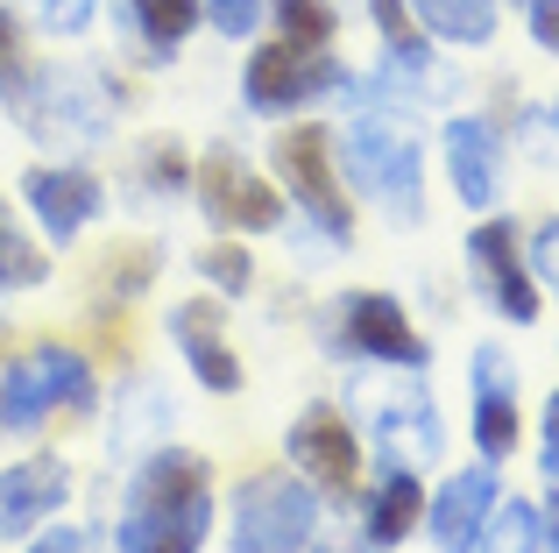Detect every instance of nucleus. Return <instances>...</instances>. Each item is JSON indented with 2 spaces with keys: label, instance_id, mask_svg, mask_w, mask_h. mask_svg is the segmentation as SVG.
<instances>
[{
  "label": "nucleus",
  "instance_id": "obj_1",
  "mask_svg": "<svg viewBox=\"0 0 559 553\" xmlns=\"http://www.w3.org/2000/svg\"><path fill=\"white\" fill-rule=\"evenodd\" d=\"M355 114L333 128V156H341V178L355 199H369L390 227H418L425 221V150L411 107H396L382 85H347Z\"/></svg>",
  "mask_w": 559,
  "mask_h": 553
},
{
  "label": "nucleus",
  "instance_id": "obj_2",
  "mask_svg": "<svg viewBox=\"0 0 559 553\" xmlns=\"http://www.w3.org/2000/svg\"><path fill=\"white\" fill-rule=\"evenodd\" d=\"M213 518H219L213 461L164 440L128 469L121 518H114V553H205Z\"/></svg>",
  "mask_w": 559,
  "mask_h": 553
},
{
  "label": "nucleus",
  "instance_id": "obj_3",
  "mask_svg": "<svg viewBox=\"0 0 559 553\" xmlns=\"http://www.w3.org/2000/svg\"><path fill=\"white\" fill-rule=\"evenodd\" d=\"M99 404V376L93 355L79 341H22L0 355V440L8 433H43L50 419H93Z\"/></svg>",
  "mask_w": 559,
  "mask_h": 553
},
{
  "label": "nucleus",
  "instance_id": "obj_4",
  "mask_svg": "<svg viewBox=\"0 0 559 553\" xmlns=\"http://www.w3.org/2000/svg\"><path fill=\"white\" fill-rule=\"evenodd\" d=\"M270 178L276 192L290 199V213H298L305 227H319L326 242H341V249H355V192H347L341 178V156H333V128L326 121H290L270 136Z\"/></svg>",
  "mask_w": 559,
  "mask_h": 553
},
{
  "label": "nucleus",
  "instance_id": "obj_5",
  "mask_svg": "<svg viewBox=\"0 0 559 553\" xmlns=\"http://www.w3.org/2000/svg\"><path fill=\"white\" fill-rule=\"evenodd\" d=\"M319 532V490L298 469H248L227 497V553H305Z\"/></svg>",
  "mask_w": 559,
  "mask_h": 553
},
{
  "label": "nucleus",
  "instance_id": "obj_6",
  "mask_svg": "<svg viewBox=\"0 0 559 553\" xmlns=\"http://www.w3.org/2000/svg\"><path fill=\"white\" fill-rule=\"evenodd\" d=\"M114 114H121V85L99 64L36 71V99H28V114H22V136L79 156V150H99V142L114 136Z\"/></svg>",
  "mask_w": 559,
  "mask_h": 553
},
{
  "label": "nucleus",
  "instance_id": "obj_7",
  "mask_svg": "<svg viewBox=\"0 0 559 553\" xmlns=\"http://www.w3.org/2000/svg\"><path fill=\"white\" fill-rule=\"evenodd\" d=\"M355 85V71L341 64L333 50H312V43H290V36H270L248 50L241 64V99L248 114H270V121H298V114H312L319 99L347 93Z\"/></svg>",
  "mask_w": 559,
  "mask_h": 553
},
{
  "label": "nucleus",
  "instance_id": "obj_8",
  "mask_svg": "<svg viewBox=\"0 0 559 553\" xmlns=\"http://www.w3.org/2000/svg\"><path fill=\"white\" fill-rule=\"evenodd\" d=\"M425 369H404V384H376V376H355L347 384V404H361V419H369L376 447L390 469H439V455H447V426H439V404L432 390L418 384Z\"/></svg>",
  "mask_w": 559,
  "mask_h": 553
},
{
  "label": "nucleus",
  "instance_id": "obj_9",
  "mask_svg": "<svg viewBox=\"0 0 559 553\" xmlns=\"http://www.w3.org/2000/svg\"><path fill=\"white\" fill-rule=\"evenodd\" d=\"M191 192H199L205 221H213L219 235H276V227L290 221V199L276 192V178L255 170L234 142H213V150L199 156Z\"/></svg>",
  "mask_w": 559,
  "mask_h": 553
},
{
  "label": "nucleus",
  "instance_id": "obj_10",
  "mask_svg": "<svg viewBox=\"0 0 559 553\" xmlns=\"http://www.w3.org/2000/svg\"><path fill=\"white\" fill-rule=\"evenodd\" d=\"M326 348L341 362L347 355L369 362V369H425V362H432L425 333L404 319V305H396L390 291H341V298H333V319H326Z\"/></svg>",
  "mask_w": 559,
  "mask_h": 553
},
{
  "label": "nucleus",
  "instance_id": "obj_11",
  "mask_svg": "<svg viewBox=\"0 0 559 553\" xmlns=\"http://www.w3.org/2000/svg\"><path fill=\"white\" fill-rule=\"evenodd\" d=\"M461 256H467L475 291L496 305V319H510V327H538L546 298H538V276H532V256H524L518 221H503V213H481L475 235L461 242Z\"/></svg>",
  "mask_w": 559,
  "mask_h": 553
},
{
  "label": "nucleus",
  "instance_id": "obj_12",
  "mask_svg": "<svg viewBox=\"0 0 559 553\" xmlns=\"http://www.w3.org/2000/svg\"><path fill=\"white\" fill-rule=\"evenodd\" d=\"M22 207H28V221H36L43 242L71 249L85 227H99V213H107V185H99L79 156H50V164L22 170Z\"/></svg>",
  "mask_w": 559,
  "mask_h": 553
},
{
  "label": "nucleus",
  "instance_id": "obj_13",
  "mask_svg": "<svg viewBox=\"0 0 559 553\" xmlns=\"http://www.w3.org/2000/svg\"><path fill=\"white\" fill-rule=\"evenodd\" d=\"M284 461L319 490V497L347 504L361 490V440H355V426H347L341 404H305V412L290 419V433H284Z\"/></svg>",
  "mask_w": 559,
  "mask_h": 553
},
{
  "label": "nucleus",
  "instance_id": "obj_14",
  "mask_svg": "<svg viewBox=\"0 0 559 553\" xmlns=\"http://www.w3.org/2000/svg\"><path fill=\"white\" fill-rule=\"evenodd\" d=\"M170 341H178L191 384H199L205 398H241L248 369H241V355H234V341H227V298H219V291H199V298L170 305Z\"/></svg>",
  "mask_w": 559,
  "mask_h": 553
},
{
  "label": "nucleus",
  "instance_id": "obj_15",
  "mask_svg": "<svg viewBox=\"0 0 559 553\" xmlns=\"http://www.w3.org/2000/svg\"><path fill=\"white\" fill-rule=\"evenodd\" d=\"M496 497H503V475H496V461H467V469H453L439 490H425V540H432L439 553H467L475 546V532L489 526Z\"/></svg>",
  "mask_w": 559,
  "mask_h": 553
},
{
  "label": "nucleus",
  "instance_id": "obj_16",
  "mask_svg": "<svg viewBox=\"0 0 559 553\" xmlns=\"http://www.w3.org/2000/svg\"><path fill=\"white\" fill-rule=\"evenodd\" d=\"M475 404H467V433H475V455L503 469L524 440V419H518V369H510L503 348H475Z\"/></svg>",
  "mask_w": 559,
  "mask_h": 553
},
{
  "label": "nucleus",
  "instance_id": "obj_17",
  "mask_svg": "<svg viewBox=\"0 0 559 553\" xmlns=\"http://www.w3.org/2000/svg\"><path fill=\"white\" fill-rule=\"evenodd\" d=\"M71 504V461L57 455H28L0 469V546H22L36 526H50Z\"/></svg>",
  "mask_w": 559,
  "mask_h": 553
},
{
  "label": "nucleus",
  "instance_id": "obj_18",
  "mask_svg": "<svg viewBox=\"0 0 559 553\" xmlns=\"http://www.w3.org/2000/svg\"><path fill=\"white\" fill-rule=\"evenodd\" d=\"M503 156H510V142L489 114H453L447 121V178H453L467 213H496V199H503Z\"/></svg>",
  "mask_w": 559,
  "mask_h": 553
},
{
  "label": "nucleus",
  "instance_id": "obj_19",
  "mask_svg": "<svg viewBox=\"0 0 559 553\" xmlns=\"http://www.w3.org/2000/svg\"><path fill=\"white\" fill-rule=\"evenodd\" d=\"M355 497H361V540L376 553H396L425 526V475L418 469H390V461H382V475L361 483Z\"/></svg>",
  "mask_w": 559,
  "mask_h": 553
},
{
  "label": "nucleus",
  "instance_id": "obj_20",
  "mask_svg": "<svg viewBox=\"0 0 559 553\" xmlns=\"http://www.w3.org/2000/svg\"><path fill=\"white\" fill-rule=\"evenodd\" d=\"M121 8V22H128V36L142 43V57H178L191 36H199V22H205V8L199 0H114Z\"/></svg>",
  "mask_w": 559,
  "mask_h": 553
},
{
  "label": "nucleus",
  "instance_id": "obj_21",
  "mask_svg": "<svg viewBox=\"0 0 559 553\" xmlns=\"http://www.w3.org/2000/svg\"><path fill=\"white\" fill-rule=\"evenodd\" d=\"M170 426H178V412H170L164 384H150V376H128L121 384V404H114V455H150V447L170 440Z\"/></svg>",
  "mask_w": 559,
  "mask_h": 553
},
{
  "label": "nucleus",
  "instance_id": "obj_22",
  "mask_svg": "<svg viewBox=\"0 0 559 553\" xmlns=\"http://www.w3.org/2000/svg\"><path fill=\"white\" fill-rule=\"evenodd\" d=\"M411 14L432 43H453V50H489L503 28V0H411Z\"/></svg>",
  "mask_w": 559,
  "mask_h": 553
},
{
  "label": "nucleus",
  "instance_id": "obj_23",
  "mask_svg": "<svg viewBox=\"0 0 559 553\" xmlns=\"http://www.w3.org/2000/svg\"><path fill=\"white\" fill-rule=\"evenodd\" d=\"M43 284H50V249H43V235L8 207V199H0V298H14V291H43Z\"/></svg>",
  "mask_w": 559,
  "mask_h": 553
},
{
  "label": "nucleus",
  "instance_id": "obj_24",
  "mask_svg": "<svg viewBox=\"0 0 559 553\" xmlns=\"http://www.w3.org/2000/svg\"><path fill=\"white\" fill-rule=\"evenodd\" d=\"M36 71L43 64H36V50H28V22L0 0V107H8L14 121H22L28 99H36Z\"/></svg>",
  "mask_w": 559,
  "mask_h": 553
},
{
  "label": "nucleus",
  "instance_id": "obj_25",
  "mask_svg": "<svg viewBox=\"0 0 559 553\" xmlns=\"http://www.w3.org/2000/svg\"><path fill=\"white\" fill-rule=\"evenodd\" d=\"M156 270H164V249H150V242H121V249L99 263V305H135V298H150Z\"/></svg>",
  "mask_w": 559,
  "mask_h": 553
},
{
  "label": "nucleus",
  "instance_id": "obj_26",
  "mask_svg": "<svg viewBox=\"0 0 559 553\" xmlns=\"http://www.w3.org/2000/svg\"><path fill=\"white\" fill-rule=\"evenodd\" d=\"M538 546H546V532H538V504L496 497L489 526L475 532V546H467V553H538Z\"/></svg>",
  "mask_w": 559,
  "mask_h": 553
},
{
  "label": "nucleus",
  "instance_id": "obj_27",
  "mask_svg": "<svg viewBox=\"0 0 559 553\" xmlns=\"http://www.w3.org/2000/svg\"><path fill=\"white\" fill-rule=\"evenodd\" d=\"M8 8L28 22V36H50V43H79L99 22V0H8Z\"/></svg>",
  "mask_w": 559,
  "mask_h": 553
},
{
  "label": "nucleus",
  "instance_id": "obj_28",
  "mask_svg": "<svg viewBox=\"0 0 559 553\" xmlns=\"http://www.w3.org/2000/svg\"><path fill=\"white\" fill-rule=\"evenodd\" d=\"M199 276H205V291H219V298H241V291H255V256H248V242L241 235H227V242H205L199 256Z\"/></svg>",
  "mask_w": 559,
  "mask_h": 553
},
{
  "label": "nucleus",
  "instance_id": "obj_29",
  "mask_svg": "<svg viewBox=\"0 0 559 553\" xmlns=\"http://www.w3.org/2000/svg\"><path fill=\"white\" fill-rule=\"evenodd\" d=\"M276 22V36L290 43H312V50H333V36H341V14H333V0H262Z\"/></svg>",
  "mask_w": 559,
  "mask_h": 553
},
{
  "label": "nucleus",
  "instance_id": "obj_30",
  "mask_svg": "<svg viewBox=\"0 0 559 553\" xmlns=\"http://www.w3.org/2000/svg\"><path fill=\"white\" fill-rule=\"evenodd\" d=\"M191 156L178 150V142H156V150H142V170H135V185H142V199H156V207H164V199H185L191 192Z\"/></svg>",
  "mask_w": 559,
  "mask_h": 553
},
{
  "label": "nucleus",
  "instance_id": "obj_31",
  "mask_svg": "<svg viewBox=\"0 0 559 553\" xmlns=\"http://www.w3.org/2000/svg\"><path fill=\"white\" fill-rule=\"evenodd\" d=\"M199 8H205V28H219L227 43L255 36V28L270 22V8H262V0H199Z\"/></svg>",
  "mask_w": 559,
  "mask_h": 553
},
{
  "label": "nucleus",
  "instance_id": "obj_32",
  "mask_svg": "<svg viewBox=\"0 0 559 553\" xmlns=\"http://www.w3.org/2000/svg\"><path fill=\"white\" fill-rule=\"evenodd\" d=\"M518 142H524L532 156H546V164H559V93L546 99V107H532V114L518 121Z\"/></svg>",
  "mask_w": 559,
  "mask_h": 553
},
{
  "label": "nucleus",
  "instance_id": "obj_33",
  "mask_svg": "<svg viewBox=\"0 0 559 553\" xmlns=\"http://www.w3.org/2000/svg\"><path fill=\"white\" fill-rule=\"evenodd\" d=\"M22 553H99V540L85 526H36L22 540Z\"/></svg>",
  "mask_w": 559,
  "mask_h": 553
},
{
  "label": "nucleus",
  "instance_id": "obj_34",
  "mask_svg": "<svg viewBox=\"0 0 559 553\" xmlns=\"http://www.w3.org/2000/svg\"><path fill=\"white\" fill-rule=\"evenodd\" d=\"M532 276L559 298V221H546V227L532 235Z\"/></svg>",
  "mask_w": 559,
  "mask_h": 553
},
{
  "label": "nucleus",
  "instance_id": "obj_35",
  "mask_svg": "<svg viewBox=\"0 0 559 553\" xmlns=\"http://www.w3.org/2000/svg\"><path fill=\"white\" fill-rule=\"evenodd\" d=\"M524 28L546 57H559V0H524Z\"/></svg>",
  "mask_w": 559,
  "mask_h": 553
},
{
  "label": "nucleus",
  "instance_id": "obj_36",
  "mask_svg": "<svg viewBox=\"0 0 559 553\" xmlns=\"http://www.w3.org/2000/svg\"><path fill=\"white\" fill-rule=\"evenodd\" d=\"M538 469L559 483V390L546 398V426H538Z\"/></svg>",
  "mask_w": 559,
  "mask_h": 553
},
{
  "label": "nucleus",
  "instance_id": "obj_37",
  "mask_svg": "<svg viewBox=\"0 0 559 553\" xmlns=\"http://www.w3.org/2000/svg\"><path fill=\"white\" fill-rule=\"evenodd\" d=\"M305 553H376V546L361 540V532H326V526H319V532H312V546H305Z\"/></svg>",
  "mask_w": 559,
  "mask_h": 553
},
{
  "label": "nucleus",
  "instance_id": "obj_38",
  "mask_svg": "<svg viewBox=\"0 0 559 553\" xmlns=\"http://www.w3.org/2000/svg\"><path fill=\"white\" fill-rule=\"evenodd\" d=\"M538 532H546V553H559V483H552V497L538 504Z\"/></svg>",
  "mask_w": 559,
  "mask_h": 553
},
{
  "label": "nucleus",
  "instance_id": "obj_39",
  "mask_svg": "<svg viewBox=\"0 0 559 553\" xmlns=\"http://www.w3.org/2000/svg\"><path fill=\"white\" fill-rule=\"evenodd\" d=\"M8 348H14V341H8V327H0V355H8Z\"/></svg>",
  "mask_w": 559,
  "mask_h": 553
}]
</instances>
